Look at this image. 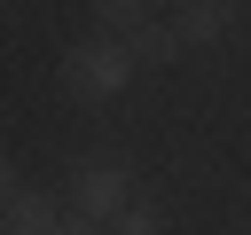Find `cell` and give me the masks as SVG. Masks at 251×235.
I'll use <instances>...</instances> for the list:
<instances>
[{
    "label": "cell",
    "instance_id": "1",
    "mask_svg": "<svg viewBox=\"0 0 251 235\" xmlns=\"http://www.w3.org/2000/svg\"><path fill=\"white\" fill-rule=\"evenodd\" d=\"M133 47L126 39H110V31H86L78 47H63V86L78 94V102H110V94H126L133 86Z\"/></svg>",
    "mask_w": 251,
    "mask_h": 235
},
{
    "label": "cell",
    "instance_id": "2",
    "mask_svg": "<svg viewBox=\"0 0 251 235\" xmlns=\"http://www.w3.org/2000/svg\"><path fill=\"white\" fill-rule=\"evenodd\" d=\"M63 204H71L86 227H110V219L133 204V172H126V157H94V164H78Z\"/></svg>",
    "mask_w": 251,
    "mask_h": 235
},
{
    "label": "cell",
    "instance_id": "3",
    "mask_svg": "<svg viewBox=\"0 0 251 235\" xmlns=\"http://www.w3.org/2000/svg\"><path fill=\"white\" fill-rule=\"evenodd\" d=\"M71 219H63V204L47 196V188H16L8 204H0V235H63Z\"/></svg>",
    "mask_w": 251,
    "mask_h": 235
},
{
    "label": "cell",
    "instance_id": "4",
    "mask_svg": "<svg viewBox=\"0 0 251 235\" xmlns=\"http://www.w3.org/2000/svg\"><path fill=\"white\" fill-rule=\"evenodd\" d=\"M227 24H235V0H180V8H173V31H180V47H212Z\"/></svg>",
    "mask_w": 251,
    "mask_h": 235
},
{
    "label": "cell",
    "instance_id": "5",
    "mask_svg": "<svg viewBox=\"0 0 251 235\" xmlns=\"http://www.w3.org/2000/svg\"><path fill=\"white\" fill-rule=\"evenodd\" d=\"M149 24V0H94V31H110V39H133Z\"/></svg>",
    "mask_w": 251,
    "mask_h": 235
},
{
    "label": "cell",
    "instance_id": "6",
    "mask_svg": "<svg viewBox=\"0 0 251 235\" xmlns=\"http://www.w3.org/2000/svg\"><path fill=\"white\" fill-rule=\"evenodd\" d=\"M126 47H133V63H165V55H180V31H173V16H165V24L149 16V24H141Z\"/></svg>",
    "mask_w": 251,
    "mask_h": 235
},
{
    "label": "cell",
    "instance_id": "7",
    "mask_svg": "<svg viewBox=\"0 0 251 235\" xmlns=\"http://www.w3.org/2000/svg\"><path fill=\"white\" fill-rule=\"evenodd\" d=\"M102 235H165V212H157L149 196H133V204H126V212H118Z\"/></svg>",
    "mask_w": 251,
    "mask_h": 235
},
{
    "label": "cell",
    "instance_id": "8",
    "mask_svg": "<svg viewBox=\"0 0 251 235\" xmlns=\"http://www.w3.org/2000/svg\"><path fill=\"white\" fill-rule=\"evenodd\" d=\"M8 196H16V172H8V157H0V204H8Z\"/></svg>",
    "mask_w": 251,
    "mask_h": 235
},
{
    "label": "cell",
    "instance_id": "9",
    "mask_svg": "<svg viewBox=\"0 0 251 235\" xmlns=\"http://www.w3.org/2000/svg\"><path fill=\"white\" fill-rule=\"evenodd\" d=\"M63 235H102V227H86V219H71V227H63Z\"/></svg>",
    "mask_w": 251,
    "mask_h": 235
}]
</instances>
